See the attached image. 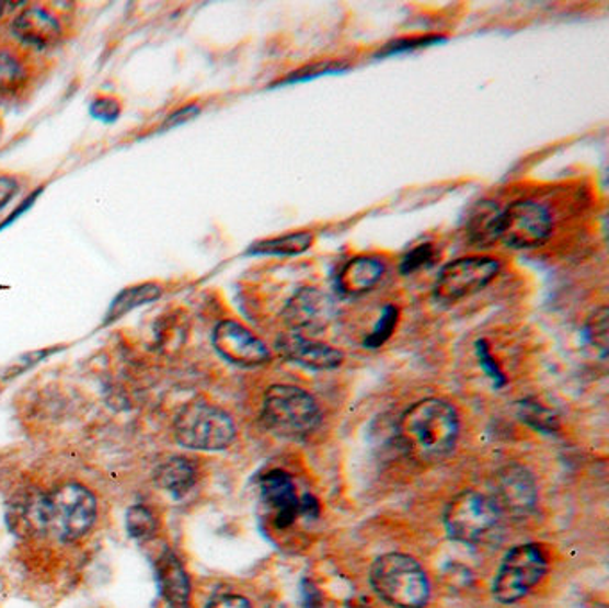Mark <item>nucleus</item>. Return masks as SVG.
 I'll use <instances>...</instances> for the list:
<instances>
[{
    "label": "nucleus",
    "instance_id": "nucleus-34",
    "mask_svg": "<svg viewBox=\"0 0 609 608\" xmlns=\"http://www.w3.org/2000/svg\"><path fill=\"white\" fill-rule=\"evenodd\" d=\"M299 512L302 516L314 519V517H319L320 514L319 502H317L313 496H310V494H306L299 502Z\"/></svg>",
    "mask_w": 609,
    "mask_h": 608
},
{
    "label": "nucleus",
    "instance_id": "nucleus-23",
    "mask_svg": "<svg viewBox=\"0 0 609 608\" xmlns=\"http://www.w3.org/2000/svg\"><path fill=\"white\" fill-rule=\"evenodd\" d=\"M608 308H599V310H595V312L591 313L585 326L586 341H588V344H590L595 351H599L602 358H606V355H608Z\"/></svg>",
    "mask_w": 609,
    "mask_h": 608
},
{
    "label": "nucleus",
    "instance_id": "nucleus-7",
    "mask_svg": "<svg viewBox=\"0 0 609 608\" xmlns=\"http://www.w3.org/2000/svg\"><path fill=\"white\" fill-rule=\"evenodd\" d=\"M547 573V559L537 544L513 548L504 559L494 584V596L501 604L522 599Z\"/></svg>",
    "mask_w": 609,
    "mask_h": 608
},
{
    "label": "nucleus",
    "instance_id": "nucleus-2",
    "mask_svg": "<svg viewBox=\"0 0 609 608\" xmlns=\"http://www.w3.org/2000/svg\"><path fill=\"white\" fill-rule=\"evenodd\" d=\"M38 530L53 531L61 540H76L88 534L97 517V502L92 492L68 483L38 497Z\"/></svg>",
    "mask_w": 609,
    "mask_h": 608
},
{
    "label": "nucleus",
    "instance_id": "nucleus-32",
    "mask_svg": "<svg viewBox=\"0 0 609 608\" xmlns=\"http://www.w3.org/2000/svg\"><path fill=\"white\" fill-rule=\"evenodd\" d=\"M208 608H252L248 599L242 598V596H237V594H228V596H220V598H215Z\"/></svg>",
    "mask_w": 609,
    "mask_h": 608
},
{
    "label": "nucleus",
    "instance_id": "nucleus-19",
    "mask_svg": "<svg viewBox=\"0 0 609 608\" xmlns=\"http://www.w3.org/2000/svg\"><path fill=\"white\" fill-rule=\"evenodd\" d=\"M195 480H197V471H195L194 463L181 457L170 458L169 462L160 466L158 474H156L158 485L175 497L184 496L186 492H189Z\"/></svg>",
    "mask_w": 609,
    "mask_h": 608
},
{
    "label": "nucleus",
    "instance_id": "nucleus-17",
    "mask_svg": "<svg viewBox=\"0 0 609 608\" xmlns=\"http://www.w3.org/2000/svg\"><path fill=\"white\" fill-rule=\"evenodd\" d=\"M158 580H160L161 594L166 599V604L172 608H189V578L180 559L165 551L158 560Z\"/></svg>",
    "mask_w": 609,
    "mask_h": 608
},
{
    "label": "nucleus",
    "instance_id": "nucleus-12",
    "mask_svg": "<svg viewBox=\"0 0 609 608\" xmlns=\"http://www.w3.org/2000/svg\"><path fill=\"white\" fill-rule=\"evenodd\" d=\"M214 346L226 360L240 367H257L271 360L268 347L234 321H223L215 328Z\"/></svg>",
    "mask_w": 609,
    "mask_h": 608
},
{
    "label": "nucleus",
    "instance_id": "nucleus-24",
    "mask_svg": "<svg viewBox=\"0 0 609 608\" xmlns=\"http://www.w3.org/2000/svg\"><path fill=\"white\" fill-rule=\"evenodd\" d=\"M127 530L135 539H150L158 530L154 514L146 506L136 505L127 512Z\"/></svg>",
    "mask_w": 609,
    "mask_h": 608
},
{
    "label": "nucleus",
    "instance_id": "nucleus-9",
    "mask_svg": "<svg viewBox=\"0 0 609 608\" xmlns=\"http://www.w3.org/2000/svg\"><path fill=\"white\" fill-rule=\"evenodd\" d=\"M501 263L494 259H460L441 268L436 279L435 296L441 302H456L483 290L497 276Z\"/></svg>",
    "mask_w": 609,
    "mask_h": 608
},
{
    "label": "nucleus",
    "instance_id": "nucleus-20",
    "mask_svg": "<svg viewBox=\"0 0 609 608\" xmlns=\"http://www.w3.org/2000/svg\"><path fill=\"white\" fill-rule=\"evenodd\" d=\"M161 296V288L154 283H146V285H136V287L126 288L115 297L112 307L107 310L106 324L118 321L120 317L131 312L135 308L152 302Z\"/></svg>",
    "mask_w": 609,
    "mask_h": 608
},
{
    "label": "nucleus",
    "instance_id": "nucleus-27",
    "mask_svg": "<svg viewBox=\"0 0 609 608\" xmlns=\"http://www.w3.org/2000/svg\"><path fill=\"white\" fill-rule=\"evenodd\" d=\"M435 248L430 243L418 245V248L413 249L412 253L406 254V259L402 260L401 273L412 274L415 271H421L422 267H427L435 262Z\"/></svg>",
    "mask_w": 609,
    "mask_h": 608
},
{
    "label": "nucleus",
    "instance_id": "nucleus-1",
    "mask_svg": "<svg viewBox=\"0 0 609 608\" xmlns=\"http://www.w3.org/2000/svg\"><path fill=\"white\" fill-rule=\"evenodd\" d=\"M402 443L422 460H440L455 448L460 418L455 406L444 400L418 401L399 423Z\"/></svg>",
    "mask_w": 609,
    "mask_h": 608
},
{
    "label": "nucleus",
    "instance_id": "nucleus-28",
    "mask_svg": "<svg viewBox=\"0 0 609 608\" xmlns=\"http://www.w3.org/2000/svg\"><path fill=\"white\" fill-rule=\"evenodd\" d=\"M90 113L97 121L112 124L120 115V103L112 97H101L97 101H93L92 106H90Z\"/></svg>",
    "mask_w": 609,
    "mask_h": 608
},
{
    "label": "nucleus",
    "instance_id": "nucleus-5",
    "mask_svg": "<svg viewBox=\"0 0 609 608\" xmlns=\"http://www.w3.org/2000/svg\"><path fill=\"white\" fill-rule=\"evenodd\" d=\"M175 438L184 448L220 451L231 446L237 428L229 414L206 403L192 401L175 417Z\"/></svg>",
    "mask_w": 609,
    "mask_h": 608
},
{
    "label": "nucleus",
    "instance_id": "nucleus-21",
    "mask_svg": "<svg viewBox=\"0 0 609 608\" xmlns=\"http://www.w3.org/2000/svg\"><path fill=\"white\" fill-rule=\"evenodd\" d=\"M313 234L306 231L276 237L271 240H260L251 248L252 254H274V256H297L311 248Z\"/></svg>",
    "mask_w": 609,
    "mask_h": 608
},
{
    "label": "nucleus",
    "instance_id": "nucleus-31",
    "mask_svg": "<svg viewBox=\"0 0 609 608\" xmlns=\"http://www.w3.org/2000/svg\"><path fill=\"white\" fill-rule=\"evenodd\" d=\"M47 355H49V351H36V353H31V355L22 356V358H20L13 367H10V370H8V375L5 376L11 378V376L20 375L22 370L30 369L31 365L36 364V362L42 360V358Z\"/></svg>",
    "mask_w": 609,
    "mask_h": 608
},
{
    "label": "nucleus",
    "instance_id": "nucleus-35",
    "mask_svg": "<svg viewBox=\"0 0 609 608\" xmlns=\"http://www.w3.org/2000/svg\"><path fill=\"white\" fill-rule=\"evenodd\" d=\"M2 13H4V4L0 2V16H2Z\"/></svg>",
    "mask_w": 609,
    "mask_h": 608
},
{
    "label": "nucleus",
    "instance_id": "nucleus-10",
    "mask_svg": "<svg viewBox=\"0 0 609 608\" xmlns=\"http://www.w3.org/2000/svg\"><path fill=\"white\" fill-rule=\"evenodd\" d=\"M336 316L333 299L319 288H300L294 294L290 301L286 302L283 319L290 333L311 339L330 328Z\"/></svg>",
    "mask_w": 609,
    "mask_h": 608
},
{
    "label": "nucleus",
    "instance_id": "nucleus-4",
    "mask_svg": "<svg viewBox=\"0 0 609 608\" xmlns=\"http://www.w3.org/2000/svg\"><path fill=\"white\" fill-rule=\"evenodd\" d=\"M262 418L277 437L304 438L319 428L320 409L306 390L291 385H274L266 390Z\"/></svg>",
    "mask_w": 609,
    "mask_h": 608
},
{
    "label": "nucleus",
    "instance_id": "nucleus-6",
    "mask_svg": "<svg viewBox=\"0 0 609 608\" xmlns=\"http://www.w3.org/2000/svg\"><path fill=\"white\" fill-rule=\"evenodd\" d=\"M501 517L492 497L464 491L447 505L445 528L458 542L479 544L497 530Z\"/></svg>",
    "mask_w": 609,
    "mask_h": 608
},
{
    "label": "nucleus",
    "instance_id": "nucleus-11",
    "mask_svg": "<svg viewBox=\"0 0 609 608\" xmlns=\"http://www.w3.org/2000/svg\"><path fill=\"white\" fill-rule=\"evenodd\" d=\"M537 483L522 466H508L495 477L494 497L501 516L526 517L537 505Z\"/></svg>",
    "mask_w": 609,
    "mask_h": 608
},
{
    "label": "nucleus",
    "instance_id": "nucleus-8",
    "mask_svg": "<svg viewBox=\"0 0 609 608\" xmlns=\"http://www.w3.org/2000/svg\"><path fill=\"white\" fill-rule=\"evenodd\" d=\"M551 229V214L545 206L535 200H517L503 209L498 240L515 249L538 248L549 239Z\"/></svg>",
    "mask_w": 609,
    "mask_h": 608
},
{
    "label": "nucleus",
    "instance_id": "nucleus-26",
    "mask_svg": "<svg viewBox=\"0 0 609 608\" xmlns=\"http://www.w3.org/2000/svg\"><path fill=\"white\" fill-rule=\"evenodd\" d=\"M397 319H399V310L395 307L390 305V307L384 308L381 319H379L372 333L365 341V346L372 347V349L382 346L392 336L393 330L397 326Z\"/></svg>",
    "mask_w": 609,
    "mask_h": 608
},
{
    "label": "nucleus",
    "instance_id": "nucleus-29",
    "mask_svg": "<svg viewBox=\"0 0 609 608\" xmlns=\"http://www.w3.org/2000/svg\"><path fill=\"white\" fill-rule=\"evenodd\" d=\"M478 356L479 364H481V367L489 372L490 378H492L498 387H503V385L506 383V378H504L503 372L498 369V365L495 364L494 356L490 353L486 342H478Z\"/></svg>",
    "mask_w": 609,
    "mask_h": 608
},
{
    "label": "nucleus",
    "instance_id": "nucleus-18",
    "mask_svg": "<svg viewBox=\"0 0 609 608\" xmlns=\"http://www.w3.org/2000/svg\"><path fill=\"white\" fill-rule=\"evenodd\" d=\"M501 215L503 209L498 208L497 203L492 200L479 203L470 214L469 225H467L470 242L479 248H489L497 242L501 234Z\"/></svg>",
    "mask_w": 609,
    "mask_h": 608
},
{
    "label": "nucleus",
    "instance_id": "nucleus-30",
    "mask_svg": "<svg viewBox=\"0 0 609 608\" xmlns=\"http://www.w3.org/2000/svg\"><path fill=\"white\" fill-rule=\"evenodd\" d=\"M16 192H19V181L11 175H2L0 177V211L10 205Z\"/></svg>",
    "mask_w": 609,
    "mask_h": 608
},
{
    "label": "nucleus",
    "instance_id": "nucleus-14",
    "mask_svg": "<svg viewBox=\"0 0 609 608\" xmlns=\"http://www.w3.org/2000/svg\"><path fill=\"white\" fill-rule=\"evenodd\" d=\"M263 502L274 512L277 528H288L299 514V497L290 474L285 471H271L262 478Z\"/></svg>",
    "mask_w": 609,
    "mask_h": 608
},
{
    "label": "nucleus",
    "instance_id": "nucleus-13",
    "mask_svg": "<svg viewBox=\"0 0 609 608\" xmlns=\"http://www.w3.org/2000/svg\"><path fill=\"white\" fill-rule=\"evenodd\" d=\"M277 351L286 360L294 364L304 365L308 369L330 370L336 369L344 362V353L334 347L328 346L324 342H317L313 339L288 333L279 336Z\"/></svg>",
    "mask_w": 609,
    "mask_h": 608
},
{
    "label": "nucleus",
    "instance_id": "nucleus-22",
    "mask_svg": "<svg viewBox=\"0 0 609 608\" xmlns=\"http://www.w3.org/2000/svg\"><path fill=\"white\" fill-rule=\"evenodd\" d=\"M518 414L529 426L540 429L543 434H556L558 429H560L556 415L552 414L551 410L545 409L538 401H522V403L518 404Z\"/></svg>",
    "mask_w": 609,
    "mask_h": 608
},
{
    "label": "nucleus",
    "instance_id": "nucleus-16",
    "mask_svg": "<svg viewBox=\"0 0 609 608\" xmlns=\"http://www.w3.org/2000/svg\"><path fill=\"white\" fill-rule=\"evenodd\" d=\"M384 274V263L376 256H356L345 263L338 274L340 292L345 296H361L370 292Z\"/></svg>",
    "mask_w": 609,
    "mask_h": 608
},
{
    "label": "nucleus",
    "instance_id": "nucleus-3",
    "mask_svg": "<svg viewBox=\"0 0 609 608\" xmlns=\"http://www.w3.org/2000/svg\"><path fill=\"white\" fill-rule=\"evenodd\" d=\"M370 582L379 598L397 608H424L429 599V582L415 559L388 553L374 562Z\"/></svg>",
    "mask_w": 609,
    "mask_h": 608
},
{
    "label": "nucleus",
    "instance_id": "nucleus-25",
    "mask_svg": "<svg viewBox=\"0 0 609 608\" xmlns=\"http://www.w3.org/2000/svg\"><path fill=\"white\" fill-rule=\"evenodd\" d=\"M24 69L19 59L5 50H0V95L19 90L20 84L24 83Z\"/></svg>",
    "mask_w": 609,
    "mask_h": 608
},
{
    "label": "nucleus",
    "instance_id": "nucleus-15",
    "mask_svg": "<svg viewBox=\"0 0 609 608\" xmlns=\"http://www.w3.org/2000/svg\"><path fill=\"white\" fill-rule=\"evenodd\" d=\"M13 33L20 42L45 49L61 38V25L50 11L33 5L13 20Z\"/></svg>",
    "mask_w": 609,
    "mask_h": 608
},
{
    "label": "nucleus",
    "instance_id": "nucleus-33",
    "mask_svg": "<svg viewBox=\"0 0 609 608\" xmlns=\"http://www.w3.org/2000/svg\"><path fill=\"white\" fill-rule=\"evenodd\" d=\"M197 113L198 107L194 106V104H192V106L181 107V110L172 113V115L166 118L165 127L180 126L181 122L189 121V118L194 117V115H197Z\"/></svg>",
    "mask_w": 609,
    "mask_h": 608
}]
</instances>
